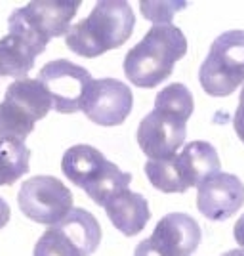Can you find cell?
Here are the masks:
<instances>
[{"mask_svg":"<svg viewBox=\"0 0 244 256\" xmlns=\"http://www.w3.org/2000/svg\"><path fill=\"white\" fill-rule=\"evenodd\" d=\"M187 54V38L176 25H153L124 58V75L134 86L155 88L174 71Z\"/></svg>","mask_w":244,"mask_h":256,"instance_id":"1","label":"cell"},{"mask_svg":"<svg viewBox=\"0 0 244 256\" xmlns=\"http://www.w3.org/2000/svg\"><path fill=\"white\" fill-rule=\"evenodd\" d=\"M136 16L128 2L101 0L92 14L80 23L73 25L65 34L69 50L82 58H97L111 52L132 36Z\"/></svg>","mask_w":244,"mask_h":256,"instance_id":"2","label":"cell"},{"mask_svg":"<svg viewBox=\"0 0 244 256\" xmlns=\"http://www.w3.org/2000/svg\"><path fill=\"white\" fill-rule=\"evenodd\" d=\"M61 168L65 176L99 206L117 192L130 188L132 182V174L122 172L115 162L107 160L101 151L84 144L65 151Z\"/></svg>","mask_w":244,"mask_h":256,"instance_id":"3","label":"cell"},{"mask_svg":"<svg viewBox=\"0 0 244 256\" xmlns=\"http://www.w3.org/2000/svg\"><path fill=\"white\" fill-rule=\"evenodd\" d=\"M52 109V98L38 78H21L8 86L0 104V138L25 140Z\"/></svg>","mask_w":244,"mask_h":256,"instance_id":"4","label":"cell"},{"mask_svg":"<svg viewBox=\"0 0 244 256\" xmlns=\"http://www.w3.org/2000/svg\"><path fill=\"white\" fill-rule=\"evenodd\" d=\"M202 90L214 98H225L244 82V31H227L210 46L199 69Z\"/></svg>","mask_w":244,"mask_h":256,"instance_id":"5","label":"cell"},{"mask_svg":"<svg viewBox=\"0 0 244 256\" xmlns=\"http://www.w3.org/2000/svg\"><path fill=\"white\" fill-rule=\"evenodd\" d=\"M101 243V226L94 214L73 208L38 239L34 256H90Z\"/></svg>","mask_w":244,"mask_h":256,"instance_id":"6","label":"cell"},{"mask_svg":"<svg viewBox=\"0 0 244 256\" xmlns=\"http://www.w3.org/2000/svg\"><path fill=\"white\" fill-rule=\"evenodd\" d=\"M17 203L21 212L32 222L55 226L73 210V193L53 176H34L21 186Z\"/></svg>","mask_w":244,"mask_h":256,"instance_id":"7","label":"cell"},{"mask_svg":"<svg viewBox=\"0 0 244 256\" xmlns=\"http://www.w3.org/2000/svg\"><path fill=\"white\" fill-rule=\"evenodd\" d=\"M38 80L52 98V107L57 113L71 115L82 111L86 92L92 84V75L69 60H55L42 67Z\"/></svg>","mask_w":244,"mask_h":256,"instance_id":"8","label":"cell"},{"mask_svg":"<svg viewBox=\"0 0 244 256\" xmlns=\"http://www.w3.org/2000/svg\"><path fill=\"white\" fill-rule=\"evenodd\" d=\"M201 226L189 214H168L153 235L136 246L134 256H191L201 245Z\"/></svg>","mask_w":244,"mask_h":256,"instance_id":"9","label":"cell"},{"mask_svg":"<svg viewBox=\"0 0 244 256\" xmlns=\"http://www.w3.org/2000/svg\"><path fill=\"white\" fill-rule=\"evenodd\" d=\"M10 32L0 40V76L27 78L34 67V60L46 50L50 40L34 32L13 12L10 16Z\"/></svg>","mask_w":244,"mask_h":256,"instance_id":"10","label":"cell"},{"mask_svg":"<svg viewBox=\"0 0 244 256\" xmlns=\"http://www.w3.org/2000/svg\"><path fill=\"white\" fill-rule=\"evenodd\" d=\"M134 106L132 90L117 78H97L86 92L82 113L99 126H118Z\"/></svg>","mask_w":244,"mask_h":256,"instance_id":"11","label":"cell"},{"mask_svg":"<svg viewBox=\"0 0 244 256\" xmlns=\"http://www.w3.org/2000/svg\"><path fill=\"white\" fill-rule=\"evenodd\" d=\"M185 120L168 115L164 111L153 109L138 126V144L141 151L149 157V160L168 159L176 155L183 146L187 128Z\"/></svg>","mask_w":244,"mask_h":256,"instance_id":"12","label":"cell"},{"mask_svg":"<svg viewBox=\"0 0 244 256\" xmlns=\"http://www.w3.org/2000/svg\"><path fill=\"white\" fill-rule=\"evenodd\" d=\"M197 208L214 222H223L244 204V186L233 174L218 172L197 188Z\"/></svg>","mask_w":244,"mask_h":256,"instance_id":"13","label":"cell"},{"mask_svg":"<svg viewBox=\"0 0 244 256\" xmlns=\"http://www.w3.org/2000/svg\"><path fill=\"white\" fill-rule=\"evenodd\" d=\"M80 0H36L29 2L15 14L27 23L34 32L46 40L63 36L71 29V22L80 10Z\"/></svg>","mask_w":244,"mask_h":256,"instance_id":"14","label":"cell"},{"mask_svg":"<svg viewBox=\"0 0 244 256\" xmlns=\"http://www.w3.org/2000/svg\"><path fill=\"white\" fill-rule=\"evenodd\" d=\"M103 208H105L111 224L126 237L138 235L147 226L149 218H151L147 199L139 193H134L130 188H124L115 193L103 204Z\"/></svg>","mask_w":244,"mask_h":256,"instance_id":"15","label":"cell"},{"mask_svg":"<svg viewBox=\"0 0 244 256\" xmlns=\"http://www.w3.org/2000/svg\"><path fill=\"white\" fill-rule=\"evenodd\" d=\"M176 160H178L181 178L185 182L187 190L201 186L206 178L218 174L222 168L218 151L208 142L187 144L180 153H176Z\"/></svg>","mask_w":244,"mask_h":256,"instance_id":"16","label":"cell"},{"mask_svg":"<svg viewBox=\"0 0 244 256\" xmlns=\"http://www.w3.org/2000/svg\"><path fill=\"white\" fill-rule=\"evenodd\" d=\"M31 151L21 140L0 138V188L11 186L29 172Z\"/></svg>","mask_w":244,"mask_h":256,"instance_id":"17","label":"cell"},{"mask_svg":"<svg viewBox=\"0 0 244 256\" xmlns=\"http://www.w3.org/2000/svg\"><path fill=\"white\" fill-rule=\"evenodd\" d=\"M145 174L147 180L153 184V188H157L162 193H185L187 186L181 178L180 166L176 155H172L168 159H157L147 160L145 164Z\"/></svg>","mask_w":244,"mask_h":256,"instance_id":"18","label":"cell"},{"mask_svg":"<svg viewBox=\"0 0 244 256\" xmlns=\"http://www.w3.org/2000/svg\"><path fill=\"white\" fill-rule=\"evenodd\" d=\"M155 109L164 111L168 115L181 118V120H189V117L193 115V109H195V102L189 92L187 86L180 84V82H174L168 84L164 90H160L155 100Z\"/></svg>","mask_w":244,"mask_h":256,"instance_id":"19","label":"cell"},{"mask_svg":"<svg viewBox=\"0 0 244 256\" xmlns=\"http://www.w3.org/2000/svg\"><path fill=\"white\" fill-rule=\"evenodd\" d=\"M181 8H185V2H141V14L149 22L160 25H168L172 16Z\"/></svg>","mask_w":244,"mask_h":256,"instance_id":"20","label":"cell"},{"mask_svg":"<svg viewBox=\"0 0 244 256\" xmlns=\"http://www.w3.org/2000/svg\"><path fill=\"white\" fill-rule=\"evenodd\" d=\"M233 126L237 136L241 138V142H244V86L241 90V98H239V107L235 111V118H233Z\"/></svg>","mask_w":244,"mask_h":256,"instance_id":"21","label":"cell"},{"mask_svg":"<svg viewBox=\"0 0 244 256\" xmlns=\"http://www.w3.org/2000/svg\"><path fill=\"white\" fill-rule=\"evenodd\" d=\"M233 234H235L237 245L244 250V216H241V218L237 220V224H235V228H233Z\"/></svg>","mask_w":244,"mask_h":256,"instance_id":"22","label":"cell"},{"mask_svg":"<svg viewBox=\"0 0 244 256\" xmlns=\"http://www.w3.org/2000/svg\"><path fill=\"white\" fill-rule=\"evenodd\" d=\"M10 216H11L10 204L0 197V230H2V228H6V224L10 222Z\"/></svg>","mask_w":244,"mask_h":256,"instance_id":"23","label":"cell"},{"mask_svg":"<svg viewBox=\"0 0 244 256\" xmlns=\"http://www.w3.org/2000/svg\"><path fill=\"white\" fill-rule=\"evenodd\" d=\"M222 256H244V250H229V252H223Z\"/></svg>","mask_w":244,"mask_h":256,"instance_id":"24","label":"cell"}]
</instances>
